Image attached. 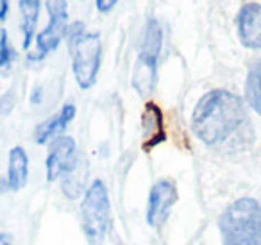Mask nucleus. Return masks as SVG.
Instances as JSON below:
<instances>
[{
  "label": "nucleus",
  "mask_w": 261,
  "mask_h": 245,
  "mask_svg": "<svg viewBox=\"0 0 261 245\" xmlns=\"http://www.w3.org/2000/svg\"><path fill=\"white\" fill-rule=\"evenodd\" d=\"M245 101L227 90H211L200 97L192 115V129L202 143H225L247 124Z\"/></svg>",
  "instance_id": "nucleus-1"
},
{
  "label": "nucleus",
  "mask_w": 261,
  "mask_h": 245,
  "mask_svg": "<svg viewBox=\"0 0 261 245\" xmlns=\"http://www.w3.org/2000/svg\"><path fill=\"white\" fill-rule=\"evenodd\" d=\"M222 245H261V204L242 197L218 216Z\"/></svg>",
  "instance_id": "nucleus-2"
},
{
  "label": "nucleus",
  "mask_w": 261,
  "mask_h": 245,
  "mask_svg": "<svg viewBox=\"0 0 261 245\" xmlns=\"http://www.w3.org/2000/svg\"><path fill=\"white\" fill-rule=\"evenodd\" d=\"M68 45L72 54V72L81 90H90L97 83L102 63V41L97 33H86L81 22L68 27Z\"/></svg>",
  "instance_id": "nucleus-3"
},
{
  "label": "nucleus",
  "mask_w": 261,
  "mask_h": 245,
  "mask_svg": "<svg viewBox=\"0 0 261 245\" xmlns=\"http://www.w3.org/2000/svg\"><path fill=\"white\" fill-rule=\"evenodd\" d=\"M163 47V31L154 18H150L143 31L142 48L133 68V86L142 97H149L156 88L158 59Z\"/></svg>",
  "instance_id": "nucleus-4"
},
{
  "label": "nucleus",
  "mask_w": 261,
  "mask_h": 245,
  "mask_svg": "<svg viewBox=\"0 0 261 245\" xmlns=\"http://www.w3.org/2000/svg\"><path fill=\"white\" fill-rule=\"evenodd\" d=\"M81 220L88 241L91 245L102 243L111 220V202L108 188L100 179H95L84 191L81 202Z\"/></svg>",
  "instance_id": "nucleus-5"
},
{
  "label": "nucleus",
  "mask_w": 261,
  "mask_h": 245,
  "mask_svg": "<svg viewBox=\"0 0 261 245\" xmlns=\"http://www.w3.org/2000/svg\"><path fill=\"white\" fill-rule=\"evenodd\" d=\"M48 13V26L38 34V54L33 59H41L54 52L68 31V2L66 0H45Z\"/></svg>",
  "instance_id": "nucleus-6"
},
{
  "label": "nucleus",
  "mask_w": 261,
  "mask_h": 245,
  "mask_svg": "<svg viewBox=\"0 0 261 245\" xmlns=\"http://www.w3.org/2000/svg\"><path fill=\"white\" fill-rule=\"evenodd\" d=\"M177 186L172 179H160L154 183L149 193V202H147L145 218L147 224L154 229H160L165 226V222L170 216L175 202H177Z\"/></svg>",
  "instance_id": "nucleus-7"
},
{
  "label": "nucleus",
  "mask_w": 261,
  "mask_h": 245,
  "mask_svg": "<svg viewBox=\"0 0 261 245\" xmlns=\"http://www.w3.org/2000/svg\"><path fill=\"white\" fill-rule=\"evenodd\" d=\"M77 165V145L70 136H59L48 147V154L45 159V172L47 181L54 183L59 177H65Z\"/></svg>",
  "instance_id": "nucleus-8"
},
{
  "label": "nucleus",
  "mask_w": 261,
  "mask_h": 245,
  "mask_svg": "<svg viewBox=\"0 0 261 245\" xmlns=\"http://www.w3.org/2000/svg\"><path fill=\"white\" fill-rule=\"evenodd\" d=\"M240 43L249 51H261V4L247 2L236 15Z\"/></svg>",
  "instance_id": "nucleus-9"
},
{
  "label": "nucleus",
  "mask_w": 261,
  "mask_h": 245,
  "mask_svg": "<svg viewBox=\"0 0 261 245\" xmlns=\"http://www.w3.org/2000/svg\"><path fill=\"white\" fill-rule=\"evenodd\" d=\"M142 133H143L142 147H143V151H147V152L156 149L158 145L167 140L163 111H161V108L156 102H147L145 108H143Z\"/></svg>",
  "instance_id": "nucleus-10"
},
{
  "label": "nucleus",
  "mask_w": 261,
  "mask_h": 245,
  "mask_svg": "<svg viewBox=\"0 0 261 245\" xmlns=\"http://www.w3.org/2000/svg\"><path fill=\"white\" fill-rule=\"evenodd\" d=\"M75 106L73 104H65L61 108V111L56 113L54 116H50L48 120H45L43 124L36 127V133H34V138L40 145L47 143L50 140H56V138L61 136V133L66 129L70 122L75 118Z\"/></svg>",
  "instance_id": "nucleus-11"
},
{
  "label": "nucleus",
  "mask_w": 261,
  "mask_h": 245,
  "mask_svg": "<svg viewBox=\"0 0 261 245\" xmlns=\"http://www.w3.org/2000/svg\"><path fill=\"white\" fill-rule=\"evenodd\" d=\"M29 179V158L23 147L16 145L9 151L8 163V188L11 191H20Z\"/></svg>",
  "instance_id": "nucleus-12"
},
{
  "label": "nucleus",
  "mask_w": 261,
  "mask_h": 245,
  "mask_svg": "<svg viewBox=\"0 0 261 245\" xmlns=\"http://www.w3.org/2000/svg\"><path fill=\"white\" fill-rule=\"evenodd\" d=\"M245 102L261 116V58L250 65L245 79Z\"/></svg>",
  "instance_id": "nucleus-13"
},
{
  "label": "nucleus",
  "mask_w": 261,
  "mask_h": 245,
  "mask_svg": "<svg viewBox=\"0 0 261 245\" xmlns=\"http://www.w3.org/2000/svg\"><path fill=\"white\" fill-rule=\"evenodd\" d=\"M20 11H22V31H23V48L31 47V41L34 38V31L38 26L41 0H18Z\"/></svg>",
  "instance_id": "nucleus-14"
},
{
  "label": "nucleus",
  "mask_w": 261,
  "mask_h": 245,
  "mask_svg": "<svg viewBox=\"0 0 261 245\" xmlns=\"http://www.w3.org/2000/svg\"><path fill=\"white\" fill-rule=\"evenodd\" d=\"M15 56H16V52H15V48L11 47V43H9L8 33L2 31V33H0V70L11 65Z\"/></svg>",
  "instance_id": "nucleus-15"
},
{
  "label": "nucleus",
  "mask_w": 261,
  "mask_h": 245,
  "mask_svg": "<svg viewBox=\"0 0 261 245\" xmlns=\"http://www.w3.org/2000/svg\"><path fill=\"white\" fill-rule=\"evenodd\" d=\"M95 4H97V9L100 13H109L115 9V6L118 4V0H95Z\"/></svg>",
  "instance_id": "nucleus-16"
},
{
  "label": "nucleus",
  "mask_w": 261,
  "mask_h": 245,
  "mask_svg": "<svg viewBox=\"0 0 261 245\" xmlns=\"http://www.w3.org/2000/svg\"><path fill=\"white\" fill-rule=\"evenodd\" d=\"M9 11V2L8 0H0V20H6Z\"/></svg>",
  "instance_id": "nucleus-17"
},
{
  "label": "nucleus",
  "mask_w": 261,
  "mask_h": 245,
  "mask_svg": "<svg viewBox=\"0 0 261 245\" xmlns=\"http://www.w3.org/2000/svg\"><path fill=\"white\" fill-rule=\"evenodd\" d=\"M13 236L9 233H0V245H11Z\"/></svg>",
  "instance_id": "nucleus-18"
},
{
  "label": "nucleus",
  "mask_w": 261,
  "mask_h": 245,
  "mask_svg": "<svg viewBox=\"0 0 261 245\" xmlns=\"http://www.w3.org/2000/svg\"><path fill=\"white\" fill-rule=\"evenodd\" d=\"M31 101H33V102H40V90L34 91V97L31 99Z\"/></svg>",
  "instance_id": "nucleus-19"
},
{
  "label": "nucleus",
  "mask_w": 261,
  "mask_h": 245,
  "mask_svg": "<svg viewBox=\"0 0 261 245\" xmlns=\"http://www.w3.org/2000/svg\"><path fill=\"white\" fill-rule=\"evenodd\" d=\"M6 184H8V183H6V181L2 179V177H0V193H2V190H4V186H6Z\"/></svg>",
  "instance_id": "nucleus-20"
}]
</instances>
